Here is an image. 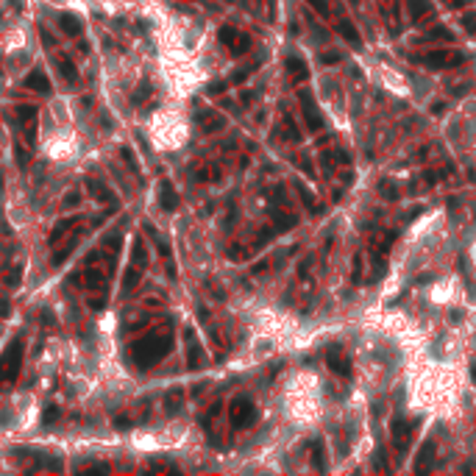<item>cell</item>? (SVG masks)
Here are the masks:
<instances>
[{
    "mask_svg": "<svg viewBox=\"0 0 476 476\" xmlns=\"http://www.w3.org/2000/svg\"><path fill=\"white\" fill-rule=\"evenodd\" d=\"M170 348H173L170 332L167 329H156V332H151L148 337L137 340V343L131 345V351H128V356L134 359L137 368H151V365H156L159 359H164V356L170 354Z\"/></svg>",
    "mask_w": 476,
    "mask_h": 476,
    "instance_id": "obj_1",
    "label": "cell"
},
{
    "mask_svg": "<svg viewBox=\"0 0 476 476\" xmlns=\"http://www.w3.org/2000/svg\"><path fill=\"white\" fill-rule=\"evenodd\" d=\"M415 61H421L423 67H432V70H443V67H457L465 61L462 50H432V53L423 56H412Z\"/></svg>",
    "mask_w": 476,
    "mask_h": 476,
    "instance_id": "obj_2",
    "label": "cell"
},
{
    "mask_svg": "<svg viewBox=\"0 0 476 476\" xmlns=\"http://www.w3.org/2000/svg\"><path fill=\"white\" fill-rule=\"evenodd\" d=\"M20 362H23V340H12V345L6 348V354L0 356V365H3V373H6L9 382L17 379L20 373Z\"/></svg>",
    "mask_w": 476,
    "mask_h": 476,
    "instance_id": "obj_3",
    "label": "cell"
},
{
    "mask_svg": "<svg viewBox=\"0 0 476 476\" xmlns=\"http://www.w3.org/2000/svg\"><path fill=\"white\" fill-rule=\"evenodd\" d=\"M253 421H256V407H253L251 398H234L231 401V423L237 429H242V426H251Z\"/></svg>",
    "mask_w": 476,
    "mask_h": 476,
    "instance_id": "obj_4",
    "label": "cell"
},
{
    "mask_svg": "<svg viewBox=\"0 0 476 476\" xmlns=\"http://www.w3.org/2000/svg\"><path fill=\"white\" fill-rule=\"evenodd\" d=\"M220 42H223L226 48H231L234 56L245 53V50L251 48V39H248L245 34H240L237 28H231V25H223V28H220Z\"/></svg>",
    "mask_w": 476,
    "mask_h": 476,
    "instance_id": "obj_5",
    "label": "cell"
},
{
    "mask_svg": "<svg viewBox=\"0 0 476 476\" xmlns=\"http://www.w3.org/2000/svg\"><path fill=\"white\" fill-rule=\"evenodd\" d=\"M326 362H329V368H332L337 376H343V379H351V373H354V370H351L348 356L340 354L337 345H332V348H329V356H326Z\"/></svg>",
    "mask_w": 476,
    "mask_h": 476,
    "instance_id": "obj_6",
    "label": "cell"
},
{
    "mask_svg": "<svg viewBox=\"0 0 476 476\" xmlns=\"http://www.w3.org/2000/svg\"><path fill=\"white\" fill-rule=\"evenodd\" d=\"M393 440H396V448H398V451H407V448H410L412 429L404 423V418H401V415L393 418Z\"/></svg>",
    "mask_w": 476,
    "mask_h": 476,
    "instance_id": "obj_7",
    "label": "cell"
},
{
    "mask_svg": "<svg viewBox=\"0 0 476 476\" xmlns=\"http://www.w3.org/2000/svg\"><path fill=\"white\" fill-rule=\"evenodd\" d=\"M301 109H304V117H307L309 131H318V128L323 126V117H320V112L315 109V101H312L309 92H301Z\"/></svg>",
    "mask_w": 476,
    "mask_h": 476,
    "instance_id": "obj_8",
    "label": "cell"
},
{
    "mask_svg": "<svg viewBox=\"0 0 476 476\" xmlns=\"http://www.w3.org/2000/svg\"><path fill=\"white\" fill-rule=\"evenodd\" d=\"M337 31H340V36H343L351 48H356V50L362 48V36H359V31H356V25L351 23V20H340V23H337Z\"/></svg>",
    "mask_w": 476,
    "mask_h": 476,
    "instance_id": "obj_9",
    "label": "cell"
},
{
    "mask_svg": "<svg viewBox=\"0 0 476 476\" xmlns=\"http://www.w3.org/2000/svg\"><path fill=\"white\" fill-rule=\"evenodd\" d=\"M25 86H28V89H36V92H45V95L50 92V81L42 70H31L28 78H25Z\"/></svg>",
    "mask_w": 476,
    "mask_h": 476,
    "instance_id": "obj_10",
    "label": "cell"
},
{
    "mask_svg": "<svg viewBox=\"0 0 476 476\" xmlns=\"http://www.w3.org/2000/svg\"><path fill=\"white\" fill-rule=\"evenodd\" d=\"M86 187H89V193L95 195V198L101 201V204H112V206H115V209H117V206H120V204H117V198H115V195H112V193H109L106 187H103L101 181L89 178V181H86Z\"/></svg>",
    "mask_w": 476,
    "mask_h": 476,
    "instance_id": "obj_11",
    "label": "cell"
},
{
    "mask_svg": "<svg viewBox=\"0 0 476 476\" xmlns=\"http://www.w3.org/2000/svg\"><path fill=\"white\" fill-rule=\"evenodd\" d=\"M159 204H162L164 212H173L175 206H178V195H175V189L170 187L167 181H162V189H159Z\"/></svg>",
    "mask_w": 476,
    "mask_h": 476,
    "instance_id": "obj_12",
    "label": "cell"
},
{
    "mask_svg": "<svg viewBox=\"0 0 476 476\" xmlns=\"http://www.w3.org/2000/svg\"><path fill=\"white\" fill-rule=\"evenodd\" d=\"M184 337L189 340V356H187V362H189V368H201V362H204V351H201V345L195 343V337H193V332H184Z\"/></svg>",
    "mask_w": 476,
    "mask_h": 476,
    "instance_id": "obj_13",
    "label": "cell"
},
{
    "mask_svg": "<svg viewBox=\"0 0 476 476\" xmlns=\"http://www.w3.org/2000/svg\"><path fill=\"white\" fill-rule=\"evenodd\" d=\"M407 6H410V17L415 20H423L426 14H432V3L429 0H407Z\"/></svg>",
    "mask_w": 476,
    "mask_h": 476,
    "instance_id": "obj_14",
    "label": "cell"
},
{
    "mask_svg": "<svg viewBox=\"0 0 476 476\" xmlns=\"http://www.w3.org/2000/svg\"><path fill=\"white\" fill-rule=\"evenodd\" d=\"M287 70L296 75L298 81H307L309 78V67H307V61L304 59H298V56H290L287 59Z\"/></svg>",
    "mask_w": 476,
    "mask_h": 476,
    "instance_id": "obj_15",
    "label": "cell"
},
{
    "mask_svg": "<svg viewBox=\"0 0 476 476\" xmlns=\"http://www.w3.org/2000/svg\"><path fill=\"white\" fill-rule=\"evenodd\" d=\"M59 25H61V28H64L70 36H78V34H81V20L75 17V14H61V17H59Z\"/></svg>",
    "mask_w": 476,
    "mask_h": 476,
    "instance_id": "obj_16",
    "label": "cell"
},
{
    "mask_svg": "<svg viewBox=\"0 0 476 476\" xmlns=\"http://www.w3.org/2000/svg\"><path fill=\"white\" fill-rule=\"evenodd\" d=\"M56 67L61 70V75H64L67 81H75V78H78V70H75V64H72L67 56H59V59H56Z\"/></svg>",
    "mask_w": 476,
    "mask_h": 476,
    "instance_id": "obj_17",
    "label": "cell"
},
{
    "mask_svg": "<svg viewBox=\"0 0 476 476\" xmlns=\"http://www.w3.org/2000/svg\"><path fill=\"white\" fill-rule=\"evenodd\" d=\"M103 284H106V278H103V273H101V270H86V273H84V287H89V290H101Z\"/></svg>",
    "mask_w": 476,
    "mask_h": 476,
    "instance_id": "obj_18",
    "label": "cell"
},
{
    "mask_svg": "<svg viewBox=\"0 0 476 476\" xmlns=\"http://www.w3.org/2000/svg\"><path fill=\"white\" fill-rule=\"evenodd\" d=\"M434 454V443L429 440V443H423V448H421V457H418V462H415V470L418 473H423L426 470V459Z\"/></svg>",
    "mask_w": 476,
    "mask_h": 476,
    "instance_id": "obj_19",
    "label": "cell"
},
{
    "mask_svg": "<svg viewBox=\"0 0 476 476\" xmlns=\"http://www.w3.org/2000/svg\"><path fill=\"white\" fill-rule=\"evenodd\" d=\"M312 468H315V470H326V459H323V443H312Z\"/></svg>",
    "mask_w": 476,
    "mask_h": 476,
    "instance_id": "obj_20",
    "label": "cell"
},
{
    "mask_svg": "<svg viewBox=\"0 0 476 476\" xmlns=\"http://www.w3.org/2000/svg\"><path fill=\"white\" fill-rule=\"evenodd\" d=\"M78 220H81V217H70V220H61V223H59V226H56V229H53V234H50V242H56V240H59V237L64 234L67 229H72V226L78 223Z\"/></svg>",
    "mask_w": 476,
    "mask_h": 476,
    "instance_id": "obj_21",
    "label": "cell"
},
{
    "mask_svg": "<svg viewBox=\"0 0 476 476\" xmlns=\"http://www.w3.org/2000/svg\"><path fill=\"white\" fill-rule=\"evenodd\" d=\"M137 281H139V267L134 265V267H128V270H126V278H123V293H128Z\"/></svg>",
    "mask_w": 476,
    "mask_h": 476,
    "instance_id": "obj_22",
    "label": "cell"
},
{
    "mask_svg": "<svg viewBox=\"0 0 476 476\" xmlns=\"http://www.w3.org/2000/svg\"><path fill=\"white\" fill-rule=\"evenodd\" d=\"M59 415H61V412H59V407H56V404H50L48 410H45V415H42V426H53V423L59 421Z\"/></svg>",
    "mask_w": 476,
    "mask_h": 476,
    "instance_id": "obj_23",
    "label": "cell"
},
{
    "mask_svg": "<svg viewBox=\"0 0 476 476\" xmlns=\"http://www.w3.org/2000/svg\"><path fill=\"white\" fill-rule=\"evenodd\" d=\"M298 195H301V198H304V204H307V209H312V215H318V206H315L312 195L307 193V187H304V184H298Z\"/></svg>",
    "mask_w": 476,
    "mask_h": 476,
    "instance_id": "obj_24",
    "label": "cell"
},
{
    "mask_svg": "<svg viewBox=\"0 0 476 476\" xmlns=\"http://www.w3.org/2000/svg\"><path fill=\"white\" fill-rule=\"evenodd\" d=\"M36 115H39V109H36V106H20L17 109V117H20V120H31V117H36Z\"/></svg>",
    "mask_w": 476,
    "mask_h": 476,
    "instance_id": "obj_25",
    "label": "cell"
},
{
    "mask_svg": "<svg viewBox=\"0 0 476 476\" xmlns=\"http://www.w3.org/2000/svg\"><path fill=\"white\" fill-rule=\"evenodd\" d=\"M134 265L137 267H142L145 265V248H142V242H134Z\"/></svg>",
    "mask_w": 476,
    "mask_h": 476,
    "instance_id": "obj_26",
    "label": "cell"
},
{
    "mask_svg": "<svg viewBox=\"0 0 476 476\" xmlns=\"http://www.w3.org/2000/svg\"><path fill=\"white\" fill-rule=\"evenodd\" d=\"M382 195H385V198H390V201H396V198H398V189L393 187V184H387V181H382Z\"/></svg>",
    "mask_w": 476,
    "mask_h": 476,
    "instance_id": "obj_27",
    "label": "cell"
},
{
    "mask_svg": "<svg viewBox=\"0 0 476 476\" xmlns=\"http://www.w3.org/2000/svg\"><path fill=\"white\" fill-rule=\"evenodd\" d=\"M426 39H451V34H448L446 28H434V31L426 34Z\"/></svg>",
    "mask_w": 476,
    "mask_h": 476,
    "instance_id": "obj_28",
    "label": "cell"
},
{
    "mask_svg": "<svg viewBox=\"0 0 476 476\" xmlns=\"http://www.w3.org/2000/svg\"><path fill=\"white\" fill-rule=\"evenodd\" d=\"M354 281L356 284L362 281V253H356V256H354Z\"/></svg>",
    "mask_w": 476,
    "mask_h": 476,
    "instance_id": "obj_29",
    "label": "cell"
},
{
    "mask_svg": "<svg viewBox=\"0 0 476 476\" xmlns=\"http://www.w3.org/2000/svg\"><path fill=\"white\" fill-rule=\"evenodd\" d=\"M148 92H151V84H148V81H145V84L139 86L137 92H134V103H142V101H145V95H148Z\"/></svg>",
    "mask_w": 476,
    "mask_h": 476,
    "instance_id": "obj_30",
    "label": "cell"
},
{
    "mask_svg": "<svg viewBox=\"0 0 476 476\" xmlns=\"http://www.w3.org/2000/svg\"><path fill=\"white\" fill-rule=\"evenodd\" d=\"M462 25L470 31V34H476V14H465V17H462Z\"/></svg>",
    "mask_w": 476,
    "mask_h": 476,
    "instance_id": "obj_31",
    "label": "cell"
},
{
    "mask_svg": "<svg viewBox=\"0 0 476 476\" xmlns=\"http://www.w3.org/2000/svg\"><path fill=\"white\" fill-rule=\"evenodd\" d=\"M309 3H312L320 14H329V3H326V0H309Z\"/></svg>",
    "mask_w": 476,
    "mask_h": 476,
    "instance_id": "obj_32",
    "label": "cell"
},
{
    "mask_svg": "<svg viewBox=\"0 0 476 476\" xmlns=\"http://www.w3.org/2000/svg\"><path fill=\"white\" fill-rule=\"evenodd\" d=\"M320 61H323V64H337L340 56L337 53H323V56H320Z\"/></svg>",
    "mask_w": 476,
    "mask_h": 476,
    "instance_id": "obj_33",
    "label": "cell"
},
{
    "mask_svg": "<svg viewBox=\"0 0 476 476\" xmlns=\"http://www.w3.org/2000/svg\"><path fill=\"white\" fill-rule=\"evenodd\" d=\"M226 86H229V84L217 81V84H212V86H209V95H220V92H226Z\"/></svg>",
    "mask_w": 476,
    "mask_h": 476,
    "instance_id": "obj_34",
    "label": "cell"
},
{
    "mask_svg": "<svg viewBox=\"0 0 476 476\" xmlns=\"http://www.w3.org/2000/svg\"><path fill=\"white\" fill-rule=\"evenodd\" d=\"M75 204H78V193H70L64 198V206H75Z\"/></svg>",
    "mask_w": 476,
    "mask_h": 476,
    "instance_id": "obj_35",
    "label": "cell"
},
{
    "mask_svg": "<svg viewBox=\"0 0 476 476\" xmlns=\"http://www.w3.org/2000/svg\"><path fill=\"white\" fill-rule=\"evenodd\" d=\"M42 42L50 48V45H53V36H50V34H45V31H42Z\"/></svg>",
    "mask_w": 476,
    "mask_h": 476,
    "instance_id": "obj_36",
    "label": "cell"
},
{
    "mask_svg": "<svg viewBox=\"0 0 476 476\" xmlns=\"http://www.w3.org/2000/svg\"><path fill=\"white\" fill-rule=\"evenodd\" d=\"M432 281V276H429V273H421V278H418V284H429Z\"/></svg>",
    "mask_w": 476,
    "mask_h": 476,
    "instance_id": "obj_37",
    "label": "cell"
},
{
    "mask_svg": "<svg viewBox=\"0 0 476 476\" xmlns=\"http://www.w3.org/2000/svg\"><path fill=\"white\" fill-rule=\"evenodd\" d=\"M351 3H356V0H351Z\"/></svg>",
    "mask_w": 476,
    "mask_h": 476,
    "instance_id": "obj_38",
    "label": "cell"
}]
</instances>
